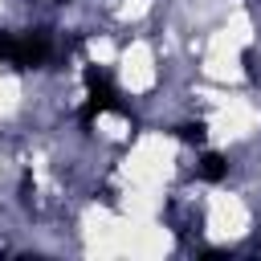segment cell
<instances>
[{"mask_svg": "<svg viewBox=\"0 0 261 261\" xmlns=\"http://www.w3.org/2000/svg\"><path fill=\"white\" fill-rule=\"evenodd\" d=\"M49 57V33L41 29H29V33H0V61L8 65H41Z\"/></svg>", "mask_w": 261, "mask_h": 261, "instance_id": "cell-1", "label": "cell"}, {"mask_svg": "<svg viewBox=\"0 0 261 261\" xmlns=\"http://www.w3.org/2000/svg\"><path fill=\"white\" fill-rule=\"evenodd\" d=\"M86 86H90L86 106H82V122H86V126H90L102 110H122V102H118V94H114V86H110V77H106L102 69H86Z\"/></svg>", "mask_w": 261, "mask_h": 261, "instance_id": "cell-2", "label": "cell"}, {"mask_svg": "<svg viewBox=\"0 0 261 261\" xmlns=\"http://www.w3.org/2000/svg\"><path fill=\"white\" fill-rule=\"evenodd\" d=\"M200 179H208V184H216V179H224V171H228V163H224V155H216V151H208L204 159H200Z\"/></svg>", "mask_w": 261, "mask_h": 261, "instance_id": "cell-3", "label": "cell"}, {"mask_svg": "<svg viewBox=\"0 0 261 261\" xmlns=\"http://www.w3.org/2000/svg\"><path fill=\"white\" fill-rule=\"evenodd\" d=\"M179 139L184 143H204V122H184L179 126Z\"/></svg>", "mask_w": 261, "mask_h": 261, "instance_id": "cell-4", "label": "cell"}]
</instances>
